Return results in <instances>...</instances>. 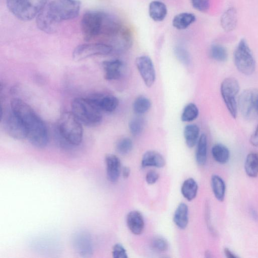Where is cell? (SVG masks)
<instances>
[{"label":"cell","mask_w":258,"mask_h":258,"mask_svg":"<svg viewBox=\"0 0 258 258\" xmlns=\"http://www.w3.org/2000/svg\"><path fill=\"white\" fill-rule=\"evenodd\" d=\"M90 99L102 111L108 113L114 111L119 104L118 99L111 95L97 94L93 95Z\"/></svg>","instance_id":"4fadbf2b"},{"label":"cell","mask_w":258,"mask_h":258,"mask_svg":"<svg viewBox=\"0 0 258 258\" xmlns=\"http://www.w3.org/2000/svg\"><path fill=\"white\" fill-rule=\"evenodd\" d=\"M159 175L154 171L148 172L146 176V181L149 184H153L157 182L159 179Z\"/></svg>","instance_id":"74e56055"},{"label":"cell","mask_w":258,"mask_h":258,"mask_svg":"<svg viewBox=\"0 0 258 258\" xmlns=\"http://www.w3.org/2000/svg\"><path fill=\"white\" fill-rule=\"evenodd\" d=\"M198 191V184L192 178L185 180L181 187L182 194L185 199L190 201L196 197Z\"/></svg>","instance_id":"603a6c76"},{"label":"cell","mask_w":258,"mask_h":258,"mask_svg":"<svg viewBox=\"0 0 258 258\" xmlns=\"http://www.w3.org/2000/svg\"><path fill=\"white\" fill-rule=\"evenodd\" d=\"M245 170L246 174L250 178H256L258 176V154H249L245 160Z\"/></svg>","instance_id":"4316f807"},{"label":"cell","mask_w":258,"mask_h":258,"mask_svg":"<svg viewBox=\"0 0 258 258\" xmlns=\"http://www.w3.org/2000/svg\"><path fill=\"white\" fill-rule=\"evenodd\" d=\"M238 23L237 10L234 7H229L222 14L221 18V24L223 30L227 33L235 30Z\"/></svg>","instance_id":"e0dca14e"},{"label":"cell","mask_w":258,"mask_h":258,"mask_svg":"<svg viewBox=\"0 0 258 258\" xmlns=\"http://www.w3.org/2000/svg\"><path fill=\"white\" fill-rule=\"evenodd\" d=\"M135 64L146 86L152 87L156 80V73L151 58L147 56H139L136 58Z\"/></svg>","instance_id":"7c38bea8"},{"label":"cell","mask_w":258,"mask_h":258,"mask_svg":"<svg viewBox=\"0 0 258 258\" xmlns=\"http://www.w3.org/2000/svg\"><path fill=\"white\" fill-rule=\"evenodd\" d=\"M196 20L195 15L191 13L184 12L176 15L172 21L173 27L178 30L188 28Z\"/></svg>","instance_id":"ffe728a7"},{"label":"cell","mask_w":258,"mask_h":258,"mask_svg":"<svg viewBox=\"0 0 258 258\" xmlns=\"http://www.w3.org/2000/svg\"><path fill=\"white\" fill-rule=\"evenodd\" d=\"M142 165L143 168L154 167L161 168L165 166V158L155 151H148L143 157Z\"/></svg>","instance_id":"ac0fdd59"},{"label":"cell","mask_w":258,"mask_h":258,"mask_svg":"<svg viewBox=\"0 0 258 258\" xmlns=\"http://www.w3.org/2000/svg\"><path fill=\"white\" fill-rule=\"evenodd\" d=\"M212 153L214 159L221 165L228 162L230 158L229 149L222 144L215 145L212 148Z\"/></svg>","instance_id":"484cf974"},{"label":"cell","mask_w":258,"mask_h":258,"mask_svg":"<svg viewBox=\"0 0 258 258\" xmlns=\"http://www.w3.org/2000/svg\"><path fill=\"white\" fill-rule=\"evenodd\" d=\"M233 60L234 65L242 74L249 76L254 73L256 68V60L245 39L240 41L234 50Z\"/></svg>","instance_id":"52a82bcc"},{"label":"cell","mask_w":258,"mask_h":258,"mask_svg":"<svg viewBox=\"0 0 258 258\" xmlns=\"http://www.w3.org/2000/svg\"><path fill=\"white\" fill-rule=\"evenodd\" d=\"M168 14L167 7L165 3L159 1L151 2L149 6V14L155 22L165 20Z\"/></svg>","instance_id":"44dd1931"},{"label":"cell","mask_w":258,"mask_h":258,"mask_svg":"<svg viewBox=\"0 0 258 258\" xmlns=\"http://www.w3.org/2000/svg\"><path fill=\"white\" fill-rule=\"evenodd\" d=\"M58 133L66 143L77 146L83 137L82 124L73 112H64L60 115L57 123Z\"/></svg>","instance_id":"277c9868"},{"label":"cell","mask_w":258,"mask_h":258,"mask_svg":"<svg viewBox=\"0 0 258 258\" xmlns=\"http://www.w3.org/2000/svg\"><path fill=\"white\" fill-rule=\"evenodd\" d=\"M130 169L129 168L125 167L122 170V173H123V176L124 178L127 179L128 178L130 175Z\"/></svg>","instance_id":"60d3db41"},{"label":"cell","mask_w":258,"mask_h":258,"mask_svg":"<svg viewBox=\"0 0 258 258\" xmlns=\"http://www.w3.org/2000/svg\"><path fill=\"white\" fill-rule=\"evenodd\" d=\"M48 0H7L9 11L17 19L31 21L38 16Z\"/></svg>","instance_id":"8992f818"},{"label":"cell","mask_w":258,"mask_h":258,"mask_svg":"<svg viewBox=\"0 0 258 258\" xmlns=\"http://www.w3.org/2000/svg\"><path fill=\"white\" fill-rule=\"evenodd\" d=\"M213 193L218 200L223 202L225 198L226 185L223 180L218 175H214L211 180Z\"/></svg>","instance_id":"d4e9b609"},{"label":"cell","mask_w":258,"mask_h":258,"mask_svg":"<svg viewBox=\"0 0 258 258\" xmlns=\"http://www.w3.org/2000/svg\"><path fill=\"white\" fill-rule=\"evenodd\" d=\"M103 66L105 72V78L108 81L115 80L120 78L123 63L119 60L104 61Z\"/></svg>","instance_id":"9a60e30c"},{"label":"cell","mask_w":258,"mask_h":258,"mask_svg":"<svg viewBox=\"0 0 258 258\" xmlns=\"http://www.w3.org/2000/svg\"><path fill=\"white\" fill-rule=\"evenodd\" d=\"M88 237L81 234L76 240V248L80 254L88 255L91 251V242Z\"/></svg>","instance_id":"4dcf8cb0"},{"label":"cell","mask_w":258,"mask_h":258,"mask_svg":"<svg viewBox=\"0 0 258 258\" xmlns=\"http://www.w3.org/2000/svg\"><path fill=\"white\" fill-rule=\"evenodd\" d=\"M81 5L79 0H54L47 3L37 17V25L42 32L52 34L60 23L76 18Z\"/></svg>","instance_id":"6da1fadb"},{"label":"cell","mask_w":258,"mask_h":258,"mask_svg":"<svg viewBox=\"0 0 258 258\" xmlns=\"http://www.w3.org/2000/svg\"><path fill=\"white\" fill-rule=\"evenodd\" d=\"M224 253L225 256L228 258H236L237 256L234 255L229 249L228 248H225L224 250Z\"/></svg>","instance_id":"ab89813d"},{"label":"cell","mask_w":258,"mask_h":258,"mask_svg":"<svg viewBox=\"0 0 258 258\" xmlns=\"http://www.w3.org/2000/svg\"><path fill=\"white\" fill-rule=\"evenodd\" d=\"M238 109L246 120L255 119L258 116V89L244 90L239 98Z\"/></svg>","instance_id":"9c48e42d"},{"label":"cell","mask_w":258,"mask_h":258,"mask_svg":"<svg viewBox=\"0 0 258 258\" xmlns=\"http://www.w3.org/2000/svg\"><path fill=\"white\" fill-rule=\"evenodd\" d=\"M151 103L147 97L141 96L135 100L133 108L135 113L142 115L147 113L151 108Z\"/></svg>","instance_id":"f546056e"},{"label":"cell","mask_w":258,"mask_h":258,"mask_svg":"<svg viewBox=\"0 0 258 258\" xmlns=\"http://www.w3.org/2000/svg\"><path fill=\"white\" fill-rule=\"evenodd\" d=\"M240 90L239 83L235 78H227L221 83V95L228 111L233 119H236L238 115L237 98Z\"/></svg>","instance_id":"ba28073f"},{"label":"cell","mask_w":258,"mask_h":258,"mask_svg":"<svg viewBox=\"0 0 258 258\" xmlns=\"http://www.w3.org/2000/svg\"><path fill=\"white\" fill-rule=\"evenodd\" d=\"M199 114V111L197 106L193 103H190L184 108L181 115V120L183 122H192L198 118Z\"/></svg>","instance_id":"83f0119b"},{"label":"cell","mask_w":258,"mask_h":258,"mask_svg":"<svg viewBox=\"0 0 258 258\" xmlns=\"http://www.w3.org/2000/svg\"><path fill=\"white\" fill-rule=\"evenodd\" d=\"M81 28L84 39L86 41L102 35H116L120 29L119 23L111 16L96 10H90L83 14Z\"/></svg>","instance_id":"3957f363"},{"label":"cell","mask_w":258,"mask_h":258,"mask_svg":"<svg viewBox=\"0 0 258 258\" xmlns=\"http://www.w3.org/2000/svg\"><path fill=\"white\" fill-rule=\"evenodd\" d=\"M127 223L130 230L135 235L142 234L145 227V222L142 214L138 211H132L127 217Z\"/></svg>","instance_id":"2e32d148"},{"label":"cell","mask_w":258,"mask_h":258,"mask_svg":"<svg viewBox=\"0 0 258 258\" xmlns=\"http://www.w3.org/2000/svg\"><path fill=\"white\" fill-rule=\"evenodd\" d=\"M174 221L181 229L187 227L189 222V208L186 204L182 203L179 205L175 213Z\"/></svg>","instance_id":"d6986e66"},{"label":"cell","mask_w":258,"mask_h":258,"mask_svg":"<svg viewBox=\"0 0 258 258\" xmlns=\"http://www.w3.org/2000/svg\"><path fill=\"white\" fill-rule=\"evenodd\" d=\"M112 47L104 43H89L76 47L73 53V59L76 62H80L92 57L106 56L110 54Z\"/></svg>","instance_id":"30bf717a"},{"label":"cell","mask_w":258,"mask_h":258,"mask_svg":"<svg viewBox=\"0 0 258 258\" xmlns=\"http://www.w3.org/2000/svg\"><path fill=\"white\" fill-rule=\"evenodd\" d=\"M184 136L185 144L189 148L194 147L200 138V129L195 124L186 125L184 130Z\"/></svg>","instance_id":"7402d4cb"},{"label":"cell","mask_w":258,"mask_h":258,"mask_svg":"<svg viewBox=\"0 0 258 258\" xmlns=\"http://www.w3.org/2000/svg\"><path fill=\"white\" fill-rule=\"evenodd\" d=\"M250 142L253 147H258V124L250 137Z\"/></svg>","instance_id":"f35d334b"},{"label":"cell","mask_w":258,"mask_h":258,"mask_svg":"<svg viewBox=\"0 0 258 258\" xmlns=\"http://www.w3.org/2000/svg\"><path fill=\"white\" fill-rule=\"evenodd\" d=\"M145 127V120L141 117L132 119L129 124L131 133L134 136H138L143 133Z\"/></svg>","instance_id":"1f68e13d"},{"label":"cell","mask_w":258,"mask_h":258,"mask_svg":"<svg viewBox=\"0 0 258 258\" xmlns=\"http://www.w3.org/2000/svg\"><path fill=\"white\" fill-rule=\"evenodd\" d=\"M112 257L114 258H127V252L125 248L120 244H115L112 250Z\"/></svg>","instance_id":"8d00e7d4"},{"label":"cell","mask_w":258,"mask_h":258,"mask_svg":"<svg viewBox=\"0 0 258 258\" xmlns=\"http://www.w3.org/2000/svg\"><path fill=\"white\" fill-rule=\"evenodd\" d=\"M2 120L4 130L11 138L17 140L27 138L24 125L12 109L2 115Z\"/></svg>","instance_id":"8fae6325"},{"label":"cell","mask_w":258,"mask_h":258,"mask_svg":"<svg viewBox=\"0 0 258 258\" xmlns=\"http://www.w3.org/2000/svg\"><path fill=\"white\" fill-rule=\"evenodd\" d=\"M11 108L24 125L31 144L37 148H44L48 145V129L32 107L20 99H14L11 102Z\"/></svg>","instance_id":"7a4b0ae2"},{"label":"cell","mask_w":258,"mask_h":258,"mask_svg":"<svg viewBox=\"0 0 258 258\" xmlns=\"http://www.w3.org/2000/svg\"><path fill=\"white\" fill-rule=\"evenodd\" d=\"M152 249L157 252H165L169 248L168 241L161 237H156L151 241Z\"/></svg>","instance_id":"836d02e7"},{"label":"cell","mask_w":258,"mask_h":258,"mask_svg":"<svg viewBox=\"0 0 258 258\" xmlns=\"http://www.w3.org/2000/svg\"><path fill=\"white\" fill-rule=\"evenodd\" d=\"M105 161L107 166V175L108 180L112 183L118 180L121 172V163L118 156L109 154L106 155Z\"/></svg>","instance_id":"5bb4252c"},{"label":"cell","mask_w":258,"mask_h":258,"mask_svg":"<svg viewBox=\"0 0 258 258\" xmlns=\"http://www.w3.org/2000/svg\"><path fill=\"white\" fill-rule=\"evenodd\" d=\"M209 54L212 59L220 62H224L228 59V52L224 46L219 44L211 46Z\"/></svg>","instance_id":"f1b7e54d"},{"label":"cell","mask_w":258,"mask_h":258,"mask_svg":"<svg viewBox=\"0 0 258 258\" xmlns=\"http://www.w3.org/2000/svg\"><path fill=\"white\" fill-rule=\"evenodd\" d=\"M133 147L132 140L130 138L126 137L119 141L116 144V149L120 154L126 155L132 151Z\"/></svg>","instance_id":"d6a6232c"},{"label":"cell","mask_w":258,"mask_h":258,"mask_svg":"<svg viewBox=\"0 0 258 258\" xmlns=\"http://www.w3.org/2000/svg\"><path fill=\"white\" fill-rule=\"evenodd\" d=\"M208 141L207 136L202 134L199 139L196 151V160L199 166H204L207 161Z\"/></svg>","instance_id":"cb8c5ba5"},{"label":"cell","mask_w":258,"mask_h":258,"mask_svg":"<svg viewBox=\"0 0 258 258\" xmlns=\"http://www.w3.org/2000/svg\"><path fill=\"white\" fill-rule=\"evenodd\" d=\"M177 58L184 65H189L191 63V57L189 53L182 47L178 46L175 50Z\"/></svg>","instance_id":"e575fe53"},{"label":"cell","mask_w":258,"mask_h":258,"mask_svg":"<svg viewBox=\"0 0 258 258\" xmlns=\"http://www.w3.org/2000/svg\"><path fill=\"white\" fill-rule=\"evenodd\" d=\"M72 112L80 122L86 126L99 125L102 120V111L90 98H76L72 104Z\"/></svg>","instance_id":"5b68a950"},{"label":"cell","mask_w":258,"mask_h":258,"mask_svg":"<svg viewBox=\"0 0 258 258\" xmlns=\"http://www.w3.org/2000/svg\"><path fill=\"white\" fill-rule=\"evenodd\" d=\"M191 5L196 10L206 12L210 8V0H191Z\"/></svg>","instance_id":"d590c367"}]
</instances>
